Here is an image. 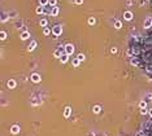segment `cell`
I'll return each instance as SVG.
<instances>
[{"label":"cell","instance_id":"obj_2","mask_svg":"<svg viewBox=\"0 0 152 136\" xmlns=\"http://www.w3.org/2000/svg\"><path fill=\"white\" fill-rule=\"evenodd\" d=\"M74 52V47L71 45V44H66L65 45V53L66 54H71Z\"/></svg>","mask_w":152,"mask_h":136},{"label":"cell","instance_id":"obj_20","mask_svg":"<svg viewBox=\"0 0 152 136\" xmlns=\"http://www.w3.org/2000/svg\"><path fill=\"white\" fill-rule=\"evenodd\" d=\"M88 23H90V25H94V23H95V18L91 17L90 19H88Z\"/></svg>","mask_w":152,"mask_h":136},{"label":"cell","instance_id":"obj_23","mask_svg":"<svg viewBox=\"0 0 152 136\" xmlns=\"http://www.w3.org/2000/svg\"><path fill=\"white\" fill-rule=\"evenodd\" d=\"M5 36H7V34H5V31H1V39L4 40L5 39Z\"/></svg>","mask_w":152,"mask_h":136},{"label":"cell","instance_id":"obj_15","mask_svg":"<svg viewBox=\"0 0 152 136\" xmlns=\"http://www.w3.org/2000/svg\"><path fill=\"white\" fill-rule=\"evenodd\" d=\"M35 45H37V43H35V41H31V44H30V47H29V51H33V49L35 48Z\"/></svg>","mask_w":152,"mask_h":136},{"label":"cell","instance_id":"obj_3","mask_svg":"<svg viewBox=\"0 0 152 136\" xmlns=\"http://www.w3.org/2000/svg\"><path fill=\"white\" fill-rule=\"evenodd\" d=\"M144 27L146 29H150V27H152V18H147L144 21Z\"/></svg>","mask_w":152,"mask_h":136},{"label":"cell","instance_id":"obj_1","mask_svg":"<svg viewBox=\"0 0 152 136\" xmlns=\"http://www.w3.org/2000/svg\"><path fill=\"white\" fill-rule=\"evenodd\" d=\"M61 31H62V29L60 25H56V26H53V29H52V32H53L56 36H59V35L61 34Z\"/></svg>","mask_w":152,"mask_h":136},{"label":"cell","instance_id":"obj_21","mask_svg":"<svg viewBox=\"0 0 152 136\" xmlns=\"http://www.w3.org/2000/svg\"><path fill=\"white\" fill-rule=\"evenodd\" d=\"M100 112V106H95L94 108V113H99Z\"/></svg>","mask_w":152,"mask_h":136},{"label":"cell","instance_id":"obj_26","mask_svg":"<svg viewBox=\"0 0 152 136\" xmlns=\"http://www.w3.org/2000/svg\"><path fill=\"white\" fill-rule=\"evenodd\" d=\"M140 113H142V114H146V113H147V110H146V109H142V110H140Z\"/></svg>","mask_w":152,"mask_h":136},{"label":"cell","instance_id":"obj_18","mask_svg":"<svg viewBox=\"0 0 152 136\" xmlns=\"http://www.w3.org/2000/svg\"><path fill=\"white\" fill-rule=\"evenodd\" d=\"M114 27H116V29H121V22L120 21H116L114 22Z\"/></svg>","mask_w":152,"mask_h":136},{"label":"cell","instance_id":"obj_13","mask_svg":"<svg viewBox=\"0 0 152 136\" xmlns=\"http://www.w3.org/2000/svg\"><path fill=\"white\" fill-rule=\"evenodd\" d=\"M39 3H40V5H43V7H46V5H48L49 0H39Z\"/></svg>","mask_w":152,"mask_h":136},{"label":"cell","instance_id":"obj_12","mask_svg":"<svg viewBox=\"0 0 152 136\" xmlns=\"http://www.w3.org/2000/svg\"><path fill=\"white\" fill-rule=\"evenodd\" d=\"M79 62H81V60H79V58H74V60H73V66H78Z\"/></svg>","mask_w":152,"mask_h":136},{"label":"cell","instance_id":"obj_27","mask_svg":"<svg viewBox=\"0 0 152 136\" xmlns=\"http://www.w3.org/2000/svg\"><path fill=\"white\" fill-rule=\"evenodd\" d=\"M148 113H150V115H151V118H152V109H150V112H148Z\"/></svg>","mask_w":152,"mask_h":136},{"label":"cell","instance_id":"obj_9","mask_svg":"<svg viewBox=\"0 0 152 136\" xmlns=\"http://www.w3.org/2000/svg\"><path fill=\"white\" fill-rule=\"evenodd\" d=\"M68 56H69V54H66V53H65V54H62V56L60 57V58H61V62H62V63H65L66 61H68Z\"/></svg>","mask_w":152,"mask_h":136},{"label":"cell","instance_id":"obj_14","mask_svg":"<svg viewBox=\"0 0 152 136\" xmlns=\"http://www.w3.org/2000/svg\"><path fill=\"white\" fill-rule=\"evenodd\" d=\"M39 23H40V26H43V27H46V26H47V19H46V18H43V19H40V22H39Z\"/></svg>","mask_w":152,"mask_h":136},{"label":"cell","instance_id":"obj_11","mask_svg":"<svg viewBox=\"0 0 152 136\" xmlns=\"http://www.w3.org/2000/svg\"><path fill=\"white\" fill-rule=\"evenodd\" d=\"M14 86H16L14 80H9V82H8V87H9V88H14Z\"/></svg>","mask_w":152,"mask_h":136},{"label":"cell","instance_id":"obj_4","mask_svg":"<svg viewBox=\"0 0 152 136\" xmlns=\"http://www.w3.org/2000/svg\"><path fill=\"white\" fill-rule=\"evenodd\" d=\"M10 132H12V134H18V132H20V127L17 126V124H14V126H12V128H10Z\"/></svg>","mask_w":152,"mask_h":136},{"label":"cell","instance_id":"obj_25","mask_svg":"<svg viewBox=\"0 0 152 136\" xmlns=\"http://www.w3.org/2000/svg\"><path fill=\"white\" fill-rule=\"evenodd\" d=\"M150 99H152V93H148L147 95V101H150Z\"/></svg>","mask_w":152,"mask_h":136},{"label":"cell","instance_id":"obj_19","mask_svg":"<svg viewBox=\"0 0 152 136\" xmlns=\"http://www.w3.org/2000/svg\"><path fill=\"white\" fill-rule=\"evenodd\" d=\"M56 0H49V3H48V4L49 5H51V7H56Z\"/></svg>","mask_w":152,"mask_h":136},{"label":"cell","instance_id":"obj_22","mask_svg":"<svg viewBox=\"0 0 152 136\" xmlns=\"http://www.w3.org/2000/svg\"><path fill=\"white\" fill-rule=\"evenodd\" d=\"M77 58H79L81 61H83V60H85V56H83V54H81V53H79L78 56H77Z\"/></svg>","mask_w":152,"mask_h":136},{"label":"cell","instance_id":"obj_5","mask_svg":"<svg viewBox=\"0 0 152 136\" xmlns=\"http://www.w3.org/2000/svg\"><path fill=\"white\" fill-rule=\"evenodd\" d=\"M31 80H33V82H35V83H38V82H40V77L38 75V74H33V75H31Z\"/></svg>","mask_w":152,"mask_h":136},{"label":"cell","instance_id":"obj_24","mask_svg":"<svg viewBox=\"0 0 152 136\" xmlns=\"http://www.w3.org/2000/svg\"><path fill=\"white\" fill-rule=\"evenodd\" d=\"M74 3H76V4H82L83 0H74Z\"/></svg>","mask_w":152,"mask_h":136},{"label":"cell","instance_id":"obj_17","mask_svg":"<svg viewBox=\"0 0 152 136\" xmlns=\"http://www.w3.org/2000/svg\"><path fill=\"white\" fill-rule=\"evenodd\" d=\"M139 106L142 108V109H146V106H147V102H146V101H140Z\"/></svg>","mask_w":152,"mask_h":136},{"label":"cell","instance_id":"obj_7","mask_svg":"<svg viewBox=\"0 0 152 136\" xmlns=\"http://www.w3.org/2000/svg\"><path fill=\"white\" fill-rule=\"evenodd\" d=\"M59 14V7H53L52 8V12H51V16H57Z\"/></svg>","mask_w":152,"mask_h":136},{"label":"cell","instance_id":"obj_8","mask_svg":"<svg viewBox=\"0 0 152 136\" xmlns=\"http://www.w3.org/2000/svg\"><path fill=\"white\" fill-rule=\"evenodd\" d=\"M27 38H29V32H27V31H24V32L21 34V39H22V40H26Z\"/></svg>","mask_w":152,"mask_h":136},{"label":"cell","instance_id":"obj_6","mask_svg":"<svg viewBox=\"0 0 152 136\" xmlns=\"http://www.w3.org/2000/svg\"><path fill=\"white\" fill-rule=\"evenodd\" d=\"M124 17H125V19H126V21H130V19L133 18V13H131V12H125Z\"/></svg>","mask_w":152,"mask_h":136},{"label":"cell","instance_id":"obj_10","mask_svg":"<svg viewBox=\"0 0 152 136\" xmlns=\"http://www.w3.org/2000/svg\"><path fill=\"white\" fill-rule=\"evenodd\" d=\"M70 113H71V110H70V108H66L65 109V112H64V115L66 117V118H68L69 115H70Z\"/></svg>","mask_w":152,"mask_h":136},{"label":"cell","instance_id":"obj_16","mask_svg":"<svg viewBox=\"0 0 152 136\" xmlns=\"http://www.w3.org/2000/svg\"><path fill=\"white\" fill-rule=\"evenodd\" d=\"M49 32H51V30H49L48 27H44V30H43V34H44V35H49Z\"/></svg>","mask_w":152,"mask_h":136}]
</instances>
